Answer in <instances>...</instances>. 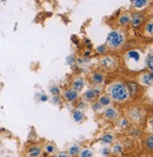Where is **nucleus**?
Here are the masks:
<instances>
[{"instance_id": "nucleus-12", "label": "nucleus", "mask_w": 153, "mask_h": 157, "mask_svg": "<svg viewBox=\"0 0 153 157\" xmlns=\"http://www.w3.org/2000/svg\"><path fill=\"white\" fill-rule=\"evenodd\" d=\"M101 64L105 67L110 68V67H113V65L115 64V61L112 57H105L104 59L101 60Z\"/></svg>"}, {"instance_id": "nucleus-31", "label": "nucleus", "mask_w": 153, "mask_h": 157, "mask_svg": "<svg viewBox=\"0 0 153 157\" xmlns=\"http://www.w3.org/2000/svg\"><path fill=\"white\" fill-rule=\"evenodd\" d=\"M47 99H48V98H47V96H46V95H43V96L41 97V100H42V101H47Z\"/></svg>"}, {"instance_id": "nucleus-30", "label": "nucleus", "mask_w": 153, "mask_h": 157, "mask_svg": "<svg viewBox=\"0 0 153 157\" xmlns=\"http://www.w3.org/2000/svg\"><path fill=\"white\" fill-rule=\"evenodd\" d=\"M56 157H69V155L66 154L65 152H61V153H59Z\"/></svg>"}, {"instance_id": "nucleus-19", "label": "nucleus", "mask_w": 153, "mask_h": 157, "mask_svg": "<svg viewBox=\"0 0 153 157\" xmlns=\"http://www.w3.org/2000/svg\"><path fill=\"white\" fill-rule=\"evenodd\" d=\"M49 92L52 96H60L61 94V89L57 85H53L49 88Z\"/></svg>"}, {"instance_id": "nucleus-22", "label": "nucleus", "mask_w": 153, "mask_h": 157, "mask_svg": "<svg viewBox=\"0 0 153 157\" xmlns=\"http://www.w3.org/2000/svg\"><path fill=\"white\" fill-rule=\"evenodd\" d=\"M146 147L149 151L153 150V137H152V136H149L148 137H147V139H146Z\"/></svg>"}, {"instance_id": "nucleus-1", "label": "nucleus", "mask_w": 153, "mask_h": 157, "mask_svg": "<svg viewBox=\"0 0 153 157\" xmlns=\"http://www.w3.org/2000/svg\"><path fill=\"white\" fill-rule=\"evenodd\" d=\"M110 98L115 101H124L129 97L128 87L123 82H115L110 87Z\"/></svg>"}, {"instance_id": "nucleus-15", "label": "nucleus", "mask_w": 153, "mask_h": 157, "mask_svg": "<svg viewBox=\"0 0 153 157\" xmlns=\"http://www.w3.org/2000/svg\"><path fill=\"white\" fill-rule=\"evenodd\" d=\"M80 151V146L79 145H72L71 147L69 148L68 150V153L69 155L71 156H76V155H78Z\"/></svg>"}, {"instance_id": "nucleus-7", "label": "nucleus", "mask_w": 153, "mask_h": 157, "mask_svg": "<svg viewBox=\"0 0 153 157\" xmlns=\"http://www.w3.org/2000/svg\"><path fill=\"white\" fill-rule=\"evenodd\" d=\"M91 80H92V82H93L95 84H101V83H103L104 81H105V77H104L103 74L96 72V73H93V74H92V76H91Z\"/></svg>"}, {"instance_id": "nucleus-5", "label": "nucleus", "mask_w": 153, "mask_h": 157, "mask_svg": "<svg viewBox=\"0 0 153 157\" xmlns=\"http://www.w3.org/2000/svg\"><path fill=\"white\" fill-rule=\"evenodd\" d=\"M84 87V80L82 78L79 77V78H76L73 83H72V89H74L75 91L76 92H80L81 91Z\"/></svg>"}, {"instance_id": "nucleus-25", "label": "nucleus", "mask_w": 153, "mask_h": 157, "mask_svg": "<svg viewBox=\"0 0 153 157\" xmlns=\"http://www.w3.org/2000/svg\"><path fill=\"white\" fill-rule=\"evenodd\" d=\"M113 151L114 152V153H120L122 151V146L121 145H115L114 147V150H113Z\"/></svg>"}, {"instance_id": "nucleus-8", "label": "nucleus", "mask_w": 153, "mask_h": 157, "mask_svg": "<svg viewBox=\"0 0 153 157\" xmlns=\"http://www.w3.org/2000/svg\"><path fill=\"white\" fill-rule=\"evenodd\" d=\"M144 17L143 15H141L139 13H135L132 17V25L133 28H138L142 23H143Z\"/></svg>"}, {"instance_id": "nucleus-6", "label": "nucleus", "mask_w": 153, "mask_h": 157, "mask_svg": "<svg viewBox=\"0 0 153 157\" xmlns=\"http://www.w3.org/2000/svg\"><path fill=\"white\" fill-rule=\"evenodd\" d=\"M140 78H141V82H143L145 85H147V86L152 85V82H153V74H152L151 71L149 73L143 74Z\"/></svg>"}, {"instance_id": "nucleus-33", "label": "nucleus", "mask_w": 153, "mask_h": 157, "mask_svg": "<svg viewBox=\"0 0 153 157\" xmlns=\"http://www.w3.org/2000/svg\"><path fill=\"white\" fill-rule=\"evenodd\" d=\"M5 157H12V156H9V155H7V156H5Z\"/></svg>"}, {"instance_id": "nucleus-28", "label": "nucleus", "mask_w": 153, "mask_h": 157, "mask_svg": "<svg viewBox=\"0 0 153 157\" xmlns=\"http://www.w3.org/2000/svg\"><path fill=\"white\" fill-rule=\"evenodd\" d=\"M110 152H111V150L109 149L108 147H104V148L102 149V154L105 155V156L109 155V154H110Z\"/></svg>"}, {"instance_id": "nucleus-16", "label": "nucleus", "mask_w": 153, "mask_h": 157, "mask_svg": "<svg viewBox=\"0 0 153 157\" xmlns=\"http://www.w3.org/2000/svg\"><path fill=\"white\" fill-rule=\"evenodd\" d=\"M101 141L103 144H106V145H111L113 142H114V136L110 133H106L102 136L101 138Z\"/></svg>"}, {"instance_id": "nucleus-24", "label": "nucleus", "mask_w": 153, "mask_h": 157, "mask_svg": "<svg viewBox=\"0 0 153 157\" xmlns=\"http://www.w3.org/2000/svg\"><path fill=\"white\" fill-rule=\"evenodd\" d=\"M46 151L47 153H53L54 151H55V147H54L53 145H47V147H46Z\"/></svg>"}, {"instance_id": "nucleus-26", "label": "nucleus", "mask_w": 153, "mask_h": 157, "mask_svg": "<svg viewBox=\"0 0 153 157\" xmlns=\"http://www.w3.org/2000/svg\"><path fill=\"white\" fill-rule=\"evenodd\" d=\"M147 31L149 33V34H152V32H153V26H152V22H150L149 24H147Z\"/></svg>"}, {"instance_id": "nucleus-2", "label": "nucleus", "mask_w": 153, "mask_h": 157, "mask_svg": "<svg viewBox=\"0 0 153 157\" xmlns=\"http://www.w3.org/2000/svg\"><path fill=\"white\" fill-rule=\"evenodd\" d=\"M124 42V37L120 32L117 31H112L109 33L108 38H107V43L109 47L115 49L118 48Z\"/></svg>"}, {"instance_id": "nucleus-13", "label": "nucleus", "mask_w": 153, "mask_h": 157, "mask_svg": "<svg viewBox=\"0 0 153 157\" xmlns=\"http://www.w3.org/2000/svg\"><path fill=\"white\" fill-rule=\"evenodd\" d=\"M84 118V115L81 111L80 110H76L74 113H73V119L75 122H81Z\"/></svg>"}, {"instance_id": "nucleus-3", "label": "nucleus", "mask_w": 153, "mask_h": 157, "mask_svg": "<svg viewBox=\"0 0 153 157\" xmlns=\"http://www.w3.org/2000/svg\"><path fill=\"white\" fill-rule=\"evenodd\" d=\"M63 97L64 98L67 100L69 102H73V101H76V99L79 98V93L75 91L74 89L72 88H69V89H66L64 92H63Z\"/></svg>"}, {"instance_id": "nucleus-18", "label": "nucleus", "mask_w": 153, "mask_h": 157, "mask_svg": "<svg viewBox=\"0 0 153 157\" xmlns=\"http://www.w3.org/2000/svg\"><path fill=\"white\" fill-rule=\"evenodd\" d=\"M132 3L136 8H143L147 4V0H132Z\"/></svg>"}, {"instance_id": "nucleus-4", "label": "nucleus", "mask_w": 153, "mask_h": 157, "mask_svg": "<svg viewBox=\"0 0 153 157\" xmlns=\"http://www.w3.org/2000/svg\"><path fill=\"white\" fill-rule=\"evenodd\" d=\"M104 116L107 119L109 120H114L118 117L119 114L116 111L115 108L114 107H108L105 111H104Z\"/></svg>"}, {"instance_id": "nucleus-14", "label": "nucleus", "mask_w": 153, "mask_h": 157, "mask_svg": "<svg viewBox=\"0 0 153 157\" xmlns=\"http://www.w3.org/2000/svg\"><path fill=\"white\" fill-rule=\"evenodd\" d=\"M127 58L128 59H132L133 62L137 63L140 60V54L137 51H135V50H132V51H129L127 54Z\"/></svg>"}, {"instance_id": "nucleus-21", "label": "nucleus", "mask_w": 153, "mask_h": 157, "mask_svg": "<svg viewBox=\"0 0 153 157\" xmlns=\"http://www.w3.org/2000/svg\"><path fill=\"white\" fill-rule=\"evenodd\" d=\"M79 154H80V157H93L92 151H90L88 149H84V150L80 151Z\"/></svg>"}, {"instance_id": "nucleus-10", "label": "nucleus", "mask_w": 153, "mask_h": 157, "mask_svg": "<svg viewBox=\"0 0 153 157\" xmlns=\"http://www.w3.org/2000/svg\"><path fill=\"white\" fill-rule=\"evenodd\" d=\"M97 94L95 93V91L94 89H89V90H87L85 93H84V98L87 101H93V100L95 99Z\"/></svg>"}, {"instance_id": "nucleus-20", "label": "nucleus", "mask_w": 153, "mask_h": 157, "mask_svg": "<svg viewBox=\"0 0 153 157\" xmlns=\"http://www.w3.org/2000/svg\"><path fill=\"white\" fill-rule=\"evenodd\" d=\"M129 22H130V17L128 14H124V15H122L121 17L119 18V23L121 25H123V26L128 25Z\"/></svg>"}, {"instance_id": "nucleus-32", "label": "nucleus", "mask_w": 153, "mask_h": 157, "mask_svg": "<svg viewBox=\"0 0 153 157\" xmlns=\"http://www.w3.org/2000/svg\"><path fill=\"white\" fill-rule=\"evenodd\" d=\"M122 126L125 128V127H127L128 126V121L126 120V119H124L123 121H122Z\"/></svg>"}, {"instance_id": "nucleus-11", "label": "nucleus", "mask_w": 153, "mask_h": 157, "mask_svg": "<svg viewBox=\"0 0 153 157\" xmlns=\"http://www.w3.org/2000/svg\"><path fill=\"white\" fill-rule=\"evenodd\" d=\"M28 155L30 157H39L41 152H42V150L39 147H35V146H33V147H30L28 149Z\"/></svg>"}, {"instance_id": "nucleus-17", "label": "nucleus", "mask_w": 153, "mask_h": 157, "mask_svg": "<svg viewBox=\"0 0 153 157\" xmlns=\"http://www.w3.org/2000/svg\"><path fill=\"white\" fill-rule=\"evenodd\" d=\"M129 95H135L137 93V85L133 82H129L127 85Z\"/></svg>"}, {"instance_id": "nucleus-27", "label": "nucleus", "mask_w": 153, "mask_h": 157, "mask_svg": "<svg viewBox=\"0 0 153 157\" xmlns=\"http://www.w3.org/2000/svg\"><path fill=\"white\" fill-rule=\"evenodd\" d=\"M96 50H97L98 53H100V54H103V53L106 52V48H105L104 46H99V47H97Z\"/></svg>"}, {"instance_id": "nucleus-9", "label": "nucleus", "mask_w": 153, "mask_h": 157, "mask_svg": "<svg viewBox=\"0 0 153 157\" xmlns=\"http://www.w3.org/2000/svg\"><path fill=\"white\" fill-rule=\"evenodd\" d=\"M112 102V99L111 98L107 96V95H102L100 96L99 99H98V103H99L101 105V107H107L111 104Z\"/></svg>"}, {"instance_id": "nucleus-23", "label": "nucleus", "mask_w": 153, "mask_h": 157, "mask_svg": "<svg viewBox=\"0 0 153 157\" xmlns=\"http://www.w3.org/2000/svg\"><path fill=\"white\" fill-rule=\"evenodd\" d=\"M147 66L149 68V70L152 72V70H153V56H152L151 54L147 57Z\"/></svg>"}, {"instance_id": "nucleus-29", "label": "nucleus", "mask_w": 153, "mask_h": 157, "mask_svg": "<svg viewBox=\"0 0 153 157\" xmlns=\"http://www.w3.org/2000/svg\"><path fill=\"white\" fill-rule=\"evenodd\" d=\"M52 100H53V103H55V104L60 103V101H61V99H60V97H59V96H53Z\"/></svg>"}]
</instances>
